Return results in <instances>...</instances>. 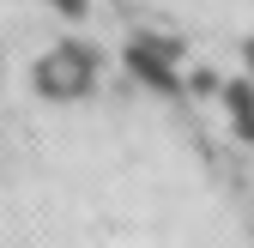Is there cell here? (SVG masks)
Returning a JSON list of instances; mask_svg holds the SVG:
<instances>
[{
    "label": "cell",
    "mask_w": 254,
    "mask_h": 248,
    "mask_svg": "<svg viewBox=\"0 0 254 248\" xmlns=\"http://www.w3.org/2000/svg\"><path fill=\"white\" fill-rule=\"evenodd\" d=\"M85 73H91V61L79 49H55L49 61H37V85L49 91V97H73V91H85Z\"/></svg>",
    "instance_id": "cell-1"
},
{
    "label": "cell",
    "mask_w": 254,
    "mask_h": 248,
    "mask_svg": "<svg viewBox=\"0 0 254 248\" xmlns=\"http://www.w3.org/2000/svg\"><path fill=\"white\" fill-rule=\"evenodd\" d=\"M61 6H79V0H61Z\"/></svg>",
    "instance_id": "cell-2"
}]
</instances>
